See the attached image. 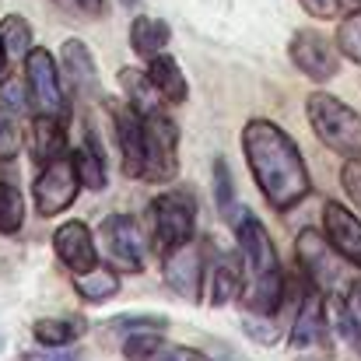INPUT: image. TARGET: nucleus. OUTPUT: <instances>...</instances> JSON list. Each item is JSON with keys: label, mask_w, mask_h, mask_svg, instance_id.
I'll return each instance as SVG.
<instances>
[{"label": "nucleus", "mask_w": 361, "mask_h": 361, "mask_svg": "<svg viewBox=\"0 0 361 361\" xmlns=\"http://www.w3.org/2000/svg\"><path fill=\"white\" fill-rule=\"evenodd\" d=\"M305 14L319 18V21H344L361 11V0H298Z\"/></svg>", "instance_id": "28"}, {"label": "nucleus", "mask_w": 361, "mask_h": 361, "mask_svg": "<svg viewBox=\"0 0 361 361\" xmlns=\"http://www.w3.org/2000/svg\"><path fill=\"white\" fill-rule=\"evenodd\" d=\"M242 151L249 161V172L263 193V200L274 211H291L312 193V176L305 169V158L288 130L270 120H249L242 130Z\"/></svg>", "instance_id": "1"}, {"label": "nucleus", "mask_w": 361, "mask_h": 361, "mask_svg": "<svg viewBox=\"0 0 361 361\" xmlns=\"http://www.w3.org/2000/svg\"><path fill=\"white\" fill-rule=\"evenodd\" d=\"M78 7H81V11H88V14H95V18H99V14H102V11H106V0H78Z\"/></svg>", "instance_id": "34"}, {"label": "nucleus", "mask_w": 361, "mask_h": 361, "mask_svg": "<svg viewBox=\"0 0 361 361\" xmlns=\"http://www.w3.org/2000/svg\"><path fill=\"white\" fill-rule=\"evenodd\" d=\"M323 341H326V305H323V291L312 284V291H305L298 302V312L288 330V344L302 351V348H323Z\"/></svg>", "instance_id": "12"}, {"label": "nucleus", "mask_w": 361, "mask_h": 361, "mask_svg": "<svg viewBox=\"0 0 361 361\" xmlns=\"http://www.w3.org/2000/svg\"><path fill=\"white\" fill-rule=\"evenodd\" d=\"M147 221H151V239L161 249V256L197 239V207L186 193L154 197L147 207Z\"/></svg>", "instance_id": "4"}, {"label": "nucleus", "mask_w": 361, "mask_h": 361, "mask_svg": "<svg viewBox=\"0 0 361 361\" xmlns=\"http://www.w3.org/2000/svg\"><path fill=\"white\" fill-rule=\"evenodd\" d=\"M0 46H4V56H7V63H25V56L35 49V42H32V25L21 18V14H7L4 21H0Z\"/></svg>", "instance_id": "24"}, {"label": "nucleus", "mask_w": 361, "mask_h": 361, "mask_svg": "<svg viewBox=\"0 0 361 361\" xmlns=\"http://www.w3.org/2000/svg\"><path fill=\"white\" fill-rule=\"evenodd\" d=\"M123 355L126 361H214L193 348L161 341V334H130L123 341Z\"/></svg>", "instance_id": "17"}, {"label": "nucleus", "mask_w": 361, "mask_h": 361, "mask_svg": "<svg viewBox=\"0 0 361 361\" xmlns=\"http://www.w3.org/2000/svg\"><path fill=\"white\" fill-rule=\"evenodd\" d=\"M169 39H172V28H169L161 18L140 14V18H133V25H130V46H133V53L144 56V60L158 56V53L169 46Z\"/></svg>", "instance_id": "19"}, {"label": "nucleus", "mask_w": 361, "mask_h": 361, "mask_svg": "<svg viewBox=\"0 0 361 361\" xmlns=\"http://www.w3.org/2000/svg\"><path fill=\"white\" fill-rule=\"evenodd\" d=\"M78 190H81V176H78L74 158H67V154L53 158L49 165L39 169V176H35V183H32L35 214H39V218H56V214H63V211L78 200Z\"/></svg>", "instance_id": "8"}, {"label": "nucleus", "mask_w": 361, "mask_h": 361, "mask_svg": "<svg viewBox=\"0 0 361 361\" xmlns=\"http://www.w3.org/2000/svg\"><path fill=\"white\" fill-rule=\"evenodd\" d=\"M28 151H32V161L42 169L49 165L53 158H60L67 151V120L60 116H39L32 120V137H28Z\"/></svg>", "instance_id": "18"}, {"label": "nucleus", "mask_w": 361, "mask_h": 361, "mask_svg": "<svg viewBox=\"0 0 361 361\" xmlns=\"http://www.w3.org/2000/svg\"><path fill=\"white\" fill-rule=\"evenodd\" d=\"M120 85H123V95H126V102H130V106H133L140 116H147V113H158V109H161V92L154 88L151 74H144V71H133V67H123Z\"/></svg>", "instance_id": "22"}, {"label": "nucleus", "mask_w": 361, "mask_h": 361, "mask_svg": "<svg viewBox=\"0 0 361 361\" xmlns=\"http://www.w3.org/2000/svg\"><path fill=\"white\" fill-rule=\"evenodd\" d=\"M179 176V126L161 109L144 116V183H172Z\"/></svg>", "instance_id": "5"}, {"label": "nucleus", "mask_w": 361, "mask_h": 361, "mask_svg": "<svg viewBox=\"0 0 361 361\" xmlns=\"http://www.w3.org/2000/svg\"><path fill=\"white\" fill-rule=\"evenodd\" d=\"M56 4H60V0H56Z\"/></svg>", "instance_id": "37"}, {"label": "nucleus", "mask_w": 361, "mask_h": 361, "mask_svg": "<svg viewBox=\"0 0 361 361\" xmlns=\"http://www.w3.org/2000/svg\"><path fill=\"white\" fill-rule=\"evenodd\" d=\"M53 249H56L60 263L74 274H85V270L99 267V249H95L92 228L85 221H63L53 235Z\"/></svg>", "instance_id": "13"}, {"label": "nucleus", "mask_w": 361, "mask_h": 361, "mask_svg": "<svg viewBox=\"0 0 361 361\" xmlns=\"http://www.w3.org/2000/svg\"><path fill=\"white\" fill-rule=\"evenodd\" d=\"M123 7H137V0H120Z\"/></svg>", "instance_id": "36"}, {"label": "nucleus", "mask_w": 361, "mask_h": 361, "mask_svg": "<svg viewBox=\"0 0 361 361\" xmlns=\"http://www.w3.org/2000/svg\"><path fill=\"white\" fill-rule=\"evenodd\" d=\"M85 323L81 319H39L32 326V337L42 344V348H63L78 337H85Z\"/></svg>", "instance_id": "26"}, {"label": "nucleus", "mask_w": 361, "mask_h": 361, "mask_svg": "<svg viewBox=\"0 0 361 361\" xmlns=\"http://www.w3.org/2000/svg\"><path fill=\"white\" fill-rule=\"evenodd\" d=\"M288 56H291V63H295L309 81H330V78H337V71H341V53H337V46H334L326 35L312 32V28H302V32L291 35Z\"/></svg>", "instance_id": "10"}, {"label": "nucleus", "mask_w": 361, "mask_h": 361, "mask_svg": "<svg viewBox=\"0 0 361 361\" xmlns=\"http://www.w3.org/2000/svg\"><path fill=\"white\" fill-rule=\"evenodd\" d=\"M214 197H218V211L228 218V207L235 200V190H232V172H228V161L225 158L214 161Z\"/></svg>", "instance_id": "32"}, {"label": "nucleus", "mask_w": 361, "mask_h": 361, "mask_svg": "<svg viewBox=\"0 0 361 361\" xmlns=\"http://www.w3.org/2000/svg\"><path fill=\"white\" fill-rule=\"evenodd\" d=\"M116 334H161L169 326L165 316H116L109 323Z\"/></svg>", "instance_id": "30"}, {"label": "nucleus", "mask_w": 361, "mask_h": 361, "mask_svg": "<svg viewBox=\"0 0 361 361\" xmlns=\"http://www.w3.org/2000/svg\"><path fill=\"white\" fill-rule=\"evenodd\" d=\"M60 67H63L71 88H74L81 99L99 95V67H95L92 49H88L81 39H67V42H63V49H60Z\"/></svg>", "instance_id": "16"}, {"label": "nucleus", "mask_w": 361, "mask_h": 361, "mask_svg": "<svg viewBox=\"0 0 361 361\" xmlns=\"http://www.w3.org/2000/svg\"><path fill=\"white\" fill-rule=\"evenodd\" d=\"M74 291L88 302V305H106L109 298L120 295V277L109 267H92L85 274H74Z\"/></svg>", "instance_id": "21"}, {"label": "nucleus", "mask_w": 361, "mask_h": 361, "mask_svg": "<svg viewBox=\"0 0 361 361\" xmlns=\"http://www.w3.org/2000/svg\"><path fill=\"white\" fill-rule=\"evenodd\" d=\"M341 179H344V190H348L351 204L361 211V158H348V161H344Z\"/></svg>", "instance_id": "33"}, {"label": "nucleus", "mask_w": 361, "mask_h": 361, "mask_svg": "<svg viewBox=\"0 0 361 361\" xmlns=\"http://www.w3.org/2000/svg\"><path fill=\"white\" fill-rule=\"evenodd\" d=\"M211 302L225 305L242 295V256H218L211 263Z\"/></svg>", "instance_id": "23"}, {"label": "nucleus", "mask_w": 361, "mask_h": 361, "mask_svg": "<svg viewBox=\"0 0 361 361\" xmlns=\"http://www.w3.org/2000/svg\"><path fill=\"white\" fill-rule=\"evenodd\" d=\"M25 92L28 102L39 116H60L67 120V99H63V81H60V67L56 56L42 46H35L25 56Z\"/></svg>", "instance_id": "6"}, {"label": "nucleus", "mask_w": 361, "mask_h": 361, "mask_svg": "<svg viewBox=\"0 0 361 361\" xmlns=\"http://www.w3.org/2000/svg\"><path fill=\"white\" fill-rule=\"evenodd\" d=\"M18 147H21V130H18L14 116L0 106V161L18 158Z\"/></svg>", "instance_id": "31"}, {"label": "nucleus", "mask_w": 361, "mask_h": 361, "mask_svg": "<svg viewBox=\"0 0 361 361\" xmlns=\"http://www.w3.org/2000/svg\"><path fill=\"white\" fill-rule=\"evenodd\" d=\"M25 225V197L18 186H0V235H14Z\"/></svg>", "instance_id": "27"}, {"label": "nucleus", "mask_w": 361, "mask_h": 361, "mask_svg": "<svg viewBox=\"0 0 361 361\" xmlns=\"http://www.w3.org/2000/svg\"><path fill=\"white\" fill-rule=\"evenodd\" d=\"M323 228H326V239L334 242V249L355 263L361 270V218L351 214L348 207H341L337 200H330L323 207Z\"/></svg>", "instance_id": "15"}, {"label": "nucleus", "mask_w": 361, "mask_h": 361, "mask_svg": "<svg viewBox=\"0 0 361 361\" xmlns=\"http://www.w3.org/2000/svg\"><path fill=\"white\" fill-rule=\"evenodd\" d=\"M337 46H341V53H344L348 60L361 63V11L341 21V32H337Z\"/></svg>", "instance_id": "29"}, {"label": "nucleus", "mask_w": 361, "mask_h": 361, "mask_svg": "<svg viewBox=\"0 0 361 361\" xmlns=\"http://www.w3.org/2000/svg\"><path fill=\"white\" fill-rule=\"evenodd\" d=\"M348 302H351L355 316L361 319V281H355V284H351V295H348Z\"/></svg>", "instance_id": "35"}, {"label": "nucleus", "mask_w": 361, "mask_h": 361, "mask_svg": "<svg viewBox=\"0 0 361 361\" xmlns=\"http://www.w3.org/2000/svg\"><path fill=\"white\" fill-rule=\"evenodd\" d=\"M235 239L242 256V305L249 316H277L284 305V274L277 249L270 242V232L256 214H239L235 221Z\"/></svg>", "instance_id": "2"}, {"label": "nucleus", "mask_w": 361, "mask_h": 361, "mask_svg": "<svg viewBox=\"0 0 361 361\" xmlns=\"http://www.w3.org/2000/svg\"><path fill=\"white\" fill-rule=\"evenodd\" d=\"M295 252H298V263H302V270L309 274V281L326 295H341V288H348V259L334 249V242L323 239L319 232H312V228H305V232H298V245H295Z\"/></svg>", "instance_id": "7"}, {"label": "nucleus", "mask_w": 361, "mask_h": 361, "mask_svg": "<svg viewBox=\"0 0 361 361\" xmlns=\"http://www.w3.org/2000/svg\"><path fill=\"white\" fill-rule=\"evenodd\" d=\"M102 242H106V252L109 259L126 270V274H140L144 270V259H147V239H144V228L133 214H109L102 221Z\"/></svg>", "instance_id": "9"}, {"label": "nucleus", "mask_w": 361, "mask_h": 361, "mask_svg": "<svg viewBox=\"0 0 361 361\" xmlns=\"http://www.w3.org/2000/svg\"><path fill=\"white\" fill-rule=\"evenodd\" d=\"M113 123H116L123 172H126L130 179H140V172H144V116L126 102V106H116V109H113Z\"/></svg>", "instance_id": "14"}, {"label": "nucleus", "mask_w": 361, "mask_h": 361, "mask_svg": "<svg viewBox=\"0 0 361 361\" xmlns=\"http://www.w3.org/2000/svg\"><path fill=\"white\" fill-rule=\"evenodd\" d=\"M204 277H207V270H204V252H200L197 239L179 245V249H172V252H165V281H169V288L179 298L200 302Z\"/></svg>", "instance_id": "11"}, {"label": "nucleus", "mask_w": 361, "mask_h": 361, "mask_svg": "<svg viewBox=\"0 0 361 361\" xmlns=\"http://www.w3.org/2000/svg\"><path fill=\"white\" fill-rule=\"evenodd\" d=\"M147 74H151V81H154V88L161 92L165 102H172V106L186 102L190 88H186V78H183V71H179V63H176L172 56H165V53L151 56V60H147Z\"/></svg>", "instance_id": "20"}, {"label": "nucleus", "mask_w": 361, "mask_h": 361, "mask_svg": "<svg viewBox=\"0 0 361 361\" xmlns=\"http://www.w3.org/2000/svg\"><path fill=\"white\" fill-rule=\"evenodd\" d=\"M305 116L323 147L341 158H361V116L337 95L316 92L305 99Z\"/></svg>", "instance_id": "3"}, {"label": "nucleus", "mask_w": 361, "mask_h": 361, "mask_svg": "<svg viewBox=\"0 0 361 361\" xmlns=\"http://www.w3.org/2000/svg\"><path fill=\"white\" fill-rule=\"evenodd\" d=\"M74 165H78V176H81V186L88 190H106V158H102V147H99V137L88 133L81 151L74 154Z\"/></svg>", "instance_id": "25"}]
</instances>
